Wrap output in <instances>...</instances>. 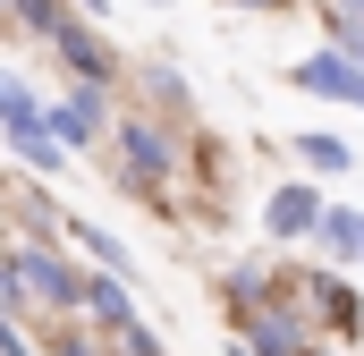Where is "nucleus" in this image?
Masks as SVG:
<instances>
[{
    "instance_id": "nucleus-24",
    "label": "nucleus",
    "mask_w": 364,
    "mask_h": 356,
    "mask_svg": "<svg viewBox=\"0 0 364 356\" xmlns=\"http://www.w3.org/2000/svg\"><path fill=\"white\" fill-rule=\"evenodd\" d=\"M68 9H93V17H102V9H110V0H68Z\"/></svg>"
},
{
    "instance_id": "nucleus-1",
    "label": "nucleus",
    "mask_w": 364,
    "mask_h": 356,
    "mask_svg": "<svg viewBox=\"0 0 364 356\" xmlns=\"http://www.w3.org/2000/svg\"><path fill=\"white\" fill-rule=\"evenodd\" d=\"M102 136L119 145V170H127V187H144V195L161 204V187H170V170H178V136H170L161 119H110Z\"/></svg>"
},
{
    "instance_id": "nucleus-22",
    "label": "nucleus",
    "mask_w": 364,
    "mask_h": 356,
    "mask_svg": "<svg viewBox=\"0 0 364 356\" xmlns=\"http://www.w3.org/2000/svg\"><path fill=\"white\" fill-rule=\"evenodd\" d=\"M51 356H93V348H85V340H60V348H51Z\"/></svg>"
},
{
    "instance_id": "nucleus-21",
    "label": "nucleus",
    "mask_w": 364,
    "mask_h": 356,
    "mask_svg": "<svg viewBox=\"0 0 364 356\" xmlns=\"http://www.w3.org/2000/svg\"><path fill=\"white\" fill-rule=\"evenodd\" d=\"M229 9H296V0H229Z\"/></svg>"
},
{
    "instance_id": "nucleus-15",
    "label": "nucleus",
    "mask_w": 364,
    "mask_h": 356,
    "mask_svg": "<svg viewBox=\"0 0 364 356\" xmlns=\"http://www.w3.org/2000/svg\"><path fill=\"white\" fill-rule=\"evenodd\" d=\"M220 297H229V314H246V305H263V297H272V280H263L255 263H237L229 280H220Z\"/></svg>"
},
{
    "instance_id": "nucleus-12",
    "label": "nucleus",
    "mask_w": 364,
    "mask_h": 356,
    "mask_svg": "<svg viewBox=\"0 0 364 356\" xmlns=\"http://www.w3.org/2000/svg\"><path fill=\"white\" fill-rule=\"evenodd\" d=\"M0 9H9V17L34 34V43H51V34L68 26V0H0Z\"/></svg>"
},
{
    "instance_id": "nucleus-6",
    "label": "nucleus",
    "mask_w": 364,
    "mask_h": 356,
    "mask_svg": "<svg viewBox=\"0 0 364 356\" xmlns=\"http://www.w3.org/2000/svg\"><path fill=\"white\" fill-rule=\"evenodd\" d=\"M51 51L68 60V77H77V85H110V77H119V51H110L102 34H85L77 17H68V26L51 34Z\"/></svg>"
},
{
    "instance_id": "nucleus-20",
    "label": "nucleus",
    "mask_w": 364,
    "mask_h": 356,
    "mask_svg": "<svg viewBox=\"0 0 364 356\" xmlns=\"http://www.w3.org/2000/svg\"><path fill=\"white\" fill-rule=\"evenodd\" d=\"M0 356H34V348H26V331H17V314H9V305H0Z\"/></svg>"
},
{
    "instance_id": "nucleus-10",
    "label": "nucleus",
    "mask_w": 364,
    "mask_h": 356,
    "mask_svg": "<svg viewBox=\"0 0 364 356\" xmlns=\"http://www.w3.org/2000/svg\"><path fill=\"white\" fill-rule=\"evenodd\" d=\"M0 136H9V153H17V162H26L34 178H51L60 162H68V153L51 145V127H43V119H17V127H0Z\"/></svg>"
},
{
    "instance_id": "nucleus-5",
    "label": "nucleus",
    "mask_w": 364,
    "mask_h": 356,
    "mask_svg": "<svg viewBox=\"0 0 364 356\" xmlns=\"http://www.w3.org/2000/svg\"><path fill=\"white\" fill-rule=\"evenodd\" d=\"M237 348L246 356H305V314H288V305H246L237 314Z\"/></svg>"
},
{
    "instance_id": "nucleus-17",
    "label": "nucleus",
    "mask_w": 364,
    "mask_h": 356,
    "mask_svg": "<svg viewBox=\"0 0 364 356\" xmlns=\"http://www.w3.org/2000/svg\"><path fill=\"white\" fill-rule=\"evenodd\" d=\"M296 153H305L314 170H348V145H339V136H314V127H305V136H296Z\"/></svg>"
},
{
    "instance_id": "nucleus-19",
    "label": "nucleus",
    "mask_w": 364,
    "mask_h": 356,
    "mask_svg": "<svg viewBox=\"0 0 364 356\" xmlns=\"http://www.w3.org/2000/svg\"><path fill=\"white\" fill-rule=\"evenodd\" d=\"M0 305L26 314V280H17V255H0Z\"/></svg>"
},
{
    "instance_id": "nucleus-16",
    "label": "nucleus",
    "mask_w": 364,
    "mask_h": 356,
    "mask_svg": "<svg viewBox=\"0 0 364 356\" xmlns=\"http://www.w3.org/2000/svg\"><path fill=\"white\" fill-rule=\"evenodd\" d=\"M331 51H348V60L364 68V17L356 9H331Z\"/></svg>"
},
{
    "instance_id": "nucleus-23",
    "label": "nucleus",
    "mask_w": 364,
    "mask_h": 356,
    "mask_svg": "<svg viewBox=\"0 0 364 356\" xmlns=\"http://www.w3.org/2000/svg\"><path fill=\"white\" fill-rule=\"evenodd\" d=\"M348 263H364V212H356V246H348Z\"/></svg>"
},
{
    "instance_id": "nucleus-25",
    "label": "nucleus",
    "mask_w": 364,
    "mask_h": 356,
    "mask_svg": "<svg viewBox=\"0 0 364 356\" xmlns=\"http://www.w3.org/2000/svg\"><path fill=\"white\" fill-rule=\"evenodd\" d=\"M331 9H356V17H364V0H331Z\"/></svg>"
},
{
    "instance_id": "nucleus-9",
    "label": "nucleus",
    "mask_w": 364,
    "mask_h": 356,
    "mask_svg": "<svg viewBox=\"0 0 364 356\" xmlns=\"http://www.w3.org/2000/svg\"><path fill=\"white\" fill-rule=\"evenodd\" d=\"M60 229H68V238H77V255H85L93 271H119V280H136V255H127V238H110V229H93V221H68V212H60Z\"/></svg>"
},
{
    "instance_id": "nucleus-14",
    "label": "nucleus",
    "mask_w": 364,
    "mask_h": 356,
    "mask_svg": "<svg viewBox=\"0 0 364 356\" xmlns=\"http://www.w3.org/2000/svg\"><path fill=\"white\" fill-rule=\"evenodd\" d=\"M17 119H43V102H34V85L17 68H0V127H17Z\"/></svg>"
},
{
    "instance_id": "nucleus-7",
    "label": "nucleus",
    "mask_w": 364,
    "mask_h": 356,
    "mask_svg": "<svg viewBox=\"0 0 364 356\" xmlns=\"http://www.w3.org/2000/svg\"><path fill=\"white\" fill-rule=\"evenodd\" d=\"M314 221H322V187H305V178L272 187V204H263V229L272 238H314Z\"/></svg>"
},
{
    "instance_id": "nucleus-2",
    "label": "nucleus",
    "mask_w": 364,
    "mask_h": 356,
    "mask_svg": "<svg viewBox=\"0 0 364 356\" xmlns=\"http://www.w3.org/2000/svg\"><path fill=\"white\" fill-rule=\"evenodd\" d=\"M9 255H17V280H26V297H43V305L77 314V280H85V271L68 263L51 238H26V246H9Z\"/></svg>"
},
{
    "instance_id": "nucleus-3",
    "label": "nucleus",
    "mask_w": 364,
    "mask_h": 356,
    "mask_svg": "<svg viewBox=\"0 0 364 356\" xmlns=\"http://www.w3.org/2000/svg\"><path fill=\"white\" fill-rule=\"evenodd\" d=\"M43 127H51V145H60V153H93V145H102V127H110V102H102V85L60 93V102L43 110Z\"/></svg>"
},
{
    "instance_id": "nucleus-11",
    "label": "nucleus",
    "mask_w": 364,
    "mask_h": 356,
    "mask_svg": "<svg viewBox=\"0 0 364 356\" xmlns=\"http://www.w3.org/2000/svg\"><path fill=\"white\" fill-rule=\"evenodd\" d=\"M305 288H314V305H322V323H331L339 340H356V297H348V280H339V271H314Z\"/></svg>"
},
{
    "instance_id": "nucleus-18",
    "label": "nucleus",
    "mask_w": 364,
    "mask_h": 356,
    "mask_svg": "<svg viewBox=\"0 0 364 356\" xmlns=\"http://www.w3.org/2000/svg\"><path fill=\"white\" fill-rule=\"evenodd\" d=\"M110 340H119V348H127V356H161V340H153V331H144V314H136V323H119V331H110Z\"/></svg>"
},
{
    "instance_id": "nucleus-4",
    "label": "nucleus",
    "mask_w": 364,
    "mask_h": 356,
    "mask_svg": "<svg viewBox=\"0 0 364 356\" xmlns=\"http://www.w3.org/2000/svg\"><path fill=\"white\" fill-rule=\"evenodd\" d=\"M288 85H296V93H322V102H348V110H364V68L348 60V51L288 60Z\"/></svg>"
},
{
    "instance_id": "nucleus-13",
    "label": "nucleus",
    "mask_w": 364,
    "mask_h": 356,
    "mask_svg": "<svg viewBox=\"0 0 364 356\" xmlns=\"http://www.w3.org/2000/svg\"><path fill=\"white\" fill-rule=\"evenodd\" d=\"M314 238H322V255H331V263H348V246H356V212H348V204H322Z\"/></svg>"
},
{
    "instance_id": "nucleus-8",
    "label": "nucleus",
    "mask_w": 364,
    "mask_h": 356,
    "mask_svg": "<svg viewBox=\"0 0 364 356\" xmlns=\"http://www.w3.org/2000/svg\"><path fill=\"white\" fill-rule=\"evenodd\" d=\"M77 305H85L102 331L136 323V297H127V280H119V271H93V263H85V280H77Z\"/></svg>"
}]
</instances>
